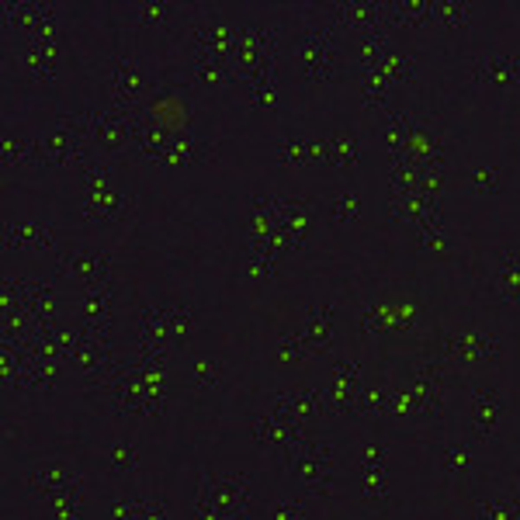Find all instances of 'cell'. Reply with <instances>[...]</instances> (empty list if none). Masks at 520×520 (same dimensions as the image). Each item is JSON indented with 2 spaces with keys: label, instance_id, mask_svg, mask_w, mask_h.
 Wrapping results in <instances>:
<instances>
[{
  "label": "cell",
  "instance_id": "cell-22",
  "mask_svg": "<svg viewBox=\"0 0 520 520\" xmlns=\"http://www.w3.org/2000/svg\"><path fill=\"white\" fill-rule=\"evenodd\" d=\"M413 59L409 56H402V52H385L375 66H371V74H378L382 81L389 83V81H409L413 77Z\"/></svg>",
  "mask_w": 520,
  "mask_h": 520
},
{
  "label": "cell",
  "instance_id": "cell-14",
  "mask_svg": "<svg viewBox=\"0 0 520 520\" xmlns=\"http://www.w3.org/2000/svg\"><path fill=\"white\" fill-rule=\"evenodd\" d=\"M493 291L500 295V302L520 306V253H510V250L500 253V268H496Z\"/></svg>",
  "mask_w": 520,
  "mask_h": 520
},
{
  "label": "cell",
  "instance_id": "cell-17",
  "mask_svg": "<svg viewBox=\"0 0 520 520\" xmlns=\"http://www.w3.org/2000/svg\"><path fill=\"white\" fill-rule=\"evenodd\" d=\"M4 167L14 170V167H42L39 163V139H21L18 132H7L4 136Z\"/></svg>",
  "mask_w": 520,
  "mask_h": 520
},
{
  "label": "cell",
  "instance_id": "cell-19",
  "mask_svg": "<svg viewBox=\"0 0 520 520\" xmlns=\"http://www.w3.org/2000/svg\"><path fill=\"white\" fill-rule=\"evenodd\" d=\"M302 337H306V344L313 347V351H322V347H330V340H333V309H316L306 326H302Z\"/></svg>",
  "mask_w": 520,
  "mask_h": 520
},
{
  "label": "cell",
  "instance_id": "cell-31",
  "mask_svg": "<svg viewBox=\"0 0 520 520\" xmlns=\"http://www.w3.org/2000/svg\"><path fill=\"white\" fill-rule=\"evenodd\" d=\"M278 351H281V358L284 361H302L309 351H313V347L306 344V337H302V333H284V337H281Z\"/></svg>",
  "mask_w": 520,
  "mask_h": 520
},
{
  "label": "cell",
  "instance_id": "cell-18",
  "mask_svg": "<svg viewBox=\"0 0 520 520\" xmlns=\"http://www.w3.org/2000/svg\"><path fill=\"white\" fill-rule=\"evenodd\" d=\"M322 146H326V163H337V167L358 163V139L351 132H344V128L333 132V136H326Z\"/></svg>",
  "mask_w": 520,
  "mask_h": 520
},
{
  "label": "cell",
  "instance_id": "cell-11",
  "mask_svg": "<svg viewBox=\"0 0 520 520\" xmlns=\"http://www.w3.org/2000/svg\"><path fill=\"white\" fill-rule=\"evenodd\" d=\"M500 416H503V402L496 392L489 389H476L472 392V440H485L496 427H500Z\"/></svg>",
  "mask_w": 520,
  "mask_h": 520
},
{
  "label": "cell",
  "instance_id": "cell-21",
  "mask_svg": "<svg viewBox=\"0 0 520 520\" xmlns=\"http://www.w3.org/2000/svg\"><path fill=\"white\" fill-rule=\"evenodd\" d=\"M476 520H520V500L514 493H500L493 500H482Z\"/></svg>",
  "mask_w": 520,
  "mask_h": 520
},
{
  "label": "cell",
  "instance_id": "cell-24",
  "mask_svg": "<svg viewBox=\"0 0 520 520\" xmlns=\"http://www.w3.org/2000/svg\"><path fill=\"white\" fill-rule=\"evenodd\" d=\"M191 382H195V389H222V382H226V364L222 361H198L195 364V371H191Z\"/></svg>",
  "mask_w": 520,
  "mask_h": 520
},
{
  "label": "cell",
  "instance_id": "cell-35",
  "mask_svg": "<svg viewBox=\"0 0 520 520\" xmlns=\"http://www.w3.org/2000/svg\"><path fill=\"white\" fill-rule=\"evenodd\" d=\"M271 520H302V503L299 500H278L271 507Z\"/></svg>",
  "mask_w": 520,
  "mask_h": 520
},
{
  "label": "cell",
  "instance_id": "cell-36",
  "mask_svg": "<svg viewBox=\"0 0 520 520\" xmlns=\"http://www.w3.org/2000/svg\"><path fill=\"white\" fill-rule=\"evenodd\" d=\"M496 181H500V170H493V167H472V184L479 191H493Z\"/></svg>",
  "mask_w": 520,
  "mask_h": 520
},
{
  "label": "cell",
  "instance_id": "cell-32",
  "mask_svg": "<svg viewBox=\"0 0 520 520\" xmlns=\"http://www.w3.org/2000/svg\"><path fill=\"white\" fill-rule=\"evenodd\" d=\"M385 472H368L361 476V493L371 500V503H385Z\"/></svg>",
  "mask_w": 520,
  "mask_h": 520
},
{
  "label": "cell",
  "instance_id": "cell-26",
  "mask_svg": "<svg viewBox=\"0 0 520 520\" xmlns=\"http://www.w3.org/2000/svg\"><path fill=\"white\" fill-rule=\"evenodd\" d=\"M108 465H112L115 472H136V465H139V451H136V444H128V440L112 444V447H108Z\"/></svg>",
  "mask_w": 520,
  "mask_h": 520
},
{
  "label": "cell",
  "instance_id": "cell-29",
  "mask_svg": "<svg viewBox=\"0 0 520 520\" xmlns=\"http://www.w3.org/2000/svg\"><path fill=\"white\" fill-rule=\"evenodd\" d=\"M385 462H389V447H385V444H371V447L358 458V472L361 476H368V472H385V469H389Z\"/></svg>",
  "mask_w": 520,
  "mask_h": 520
},
{
  "label": "cell",
  "instance_id": "cell-20",
  "mask_svg": "<svg viewBox=\"0 0 520 520\" xmlns=\"http://www.w3.org/2000/svg\"><path fill=\"white\" fill-rule=\"evenodd\" d=\"M438 462L444 465L447 476H462V472H469V462H472L469 444H465L462 438H447L438 447Z\"/></svg>",
  "mask_w": 520,
  "mask_h": 520
},
{
  "label": "cell",
  "instance_id": "cell-4",
  "mask_svg": "<svg viewBox=\"0 0 520 520\" xmlns=\"http://www.w3.org/2000/svg\"><path fill=\"white\" fill-rule=\"evenodd\" d=\"M444 358H451L462 368H479V364H489L500 354V344L482 333V330H462V333H447L444 337Z\"/></svg>",
  "mask_w": 520,
  "mask_h": 520
},
{
  "label": "cell",
  "instance_id": "cell-12",
  "mask_svg": "<svg viewBox=\"0 0 520 520\" xmlns=\"http://www.w3.org/2000/svg\"><path fill=\"white\" fill-rule=\"evenodd\" d=\"M330 28L322 32V28H313L309 32V39L302 45V63H306V74L313 77V81H322V77H330L333 74V59H330Z\"/></svg>",
  "mask_w": 520,
  "mask_h": 520
},
{
  "label": "cell",
  "instance_id": "cell-34",
  "mask_svg": "<svg viewBox=\"0 0 520 520\" xmlns=\"http://www.w3.org/2000/svg\"><path fill=\"white\" fill-rule=\"evenodd\" d=\"M358 205H361L358 195H351V191H344L340 198L333 201V215H337L340 222H351V219L358 215Z\"/></svg>",
  "mask_w": 520,
  "mask_h": 520
},
{
  "label": "cell",
  "instance_id": "cell-16",
  "mask_svg": "<svg viewBox=\"0 0 520 520\" xmlns=\"http://www.w3.org/2000/svg\"><path fill=\"white\" fill-rule=\"evenodd\" d=\"M81 322L94 326V330H108V322H112V288L108 284L87 288V299L81 306Z\"/></svg>",
  "mask_w": 520,
  "mask_h": 520
},
{
  "label": "cell",
  "instance_id": "cell-3",
  "mask_svg": "<svg viewBox=\"0 0 520 520\" xmlns=\"http://www.w3.org/2000/svg\"><path fill=\"white\" fill-rule=\"evenodd\" d=\"M132 115L136 112H125V108H115V105L108 112H83L87 139H94L108 153H119L125 146H132Z\"/></svg>",
  "mask_w": 520,
  "mask_h": 520
},
{
  "label": "cell",
  "instance_id": "cell-6",
  "mask_svg": "<svg viewBox=\"0 0 520 520\" xmlns=\"http://www.w3.org/2000/svg\"><path fill=\"white\" fill-rule=\"evenodd\" d=\"M108 87H112V101H115V108H125V112H132L136 105H139V97H143V77H139V70H136V63L128 59V56H115L112 59V66H108Z\"/></svg>",
  "mask_w": 520,
  "mask_h": 520
},
{
  "label": "cell",
  "instance_id": "cell-15",
  "mask_svg": "<svg viewBox=\"0 0 520 520\" xmlns=\"http://www.w3.org/2000/svg\"><path fill=\"white\" fill-rule=\"evenodd\" d=\"M52 243V226L39 219H25V222H11L7 226V246L11 250H42Z\"/></svg>",
  "mask_w": 520,
  "mask_h": 520
},
{
  "label": "cell",
  "instance_id": "cell-2",
  "mask_svg": "<svg viewBox=\"0 0 520 520\" xmlns=\"http://www.w3.org/2000/svg\"><path fill=\"white\" fill-rule=\"evenodd\" d=\"M291 476L302 482L309 493H330L333 485V465H330V447L320 440H302L295 451H288Z\"/></svg>",
  "mask_w": 520,
  "mask_h": 520
},
{
  "label": "cell",
  "instance_id": "cell-33",
  "mask_svg": "<svg viewBox=\"0 0 520 520\" xmlns=\"http://www.w3.org/2000/svg\"><path fill=\"white\" fill-rule=\"evenodd\" d=\"M434 14L447 18V25H462L469 18V4H462V0H440V4H434Z\"/></svg>",
  "mask_w": 520,
  "mask_h": 520
},
{
  "label": "cell",
  "instance_id": "cell-9",
  "mask_svg": "<svg viewBox=\"0 0 520 520\" xmlns=\"http://www.w3.org/2000/svg\"><path fill=\"white\" fill-rule=\"evenodd\" d=\"M59 268H63L66 275H77L87 288H90V284H108L112 257L101 253V250H74V253H63V257H59Z\"/></svg>",
  "mask_w": 520,
  "mask_h": 520
},
{
  "label": "cell",
  "instance_id": "cell-1",
  "mask_svg": "<svg viewBox=\"0 0 520 520\" xmlns=\"http://www.w3.org/2000/svg\"><path fill=\"white\" fill-rule=\"evenodd\" d=\"M195 520H250V479L246 476H201Z\"/></svg>",
  "mask_w": 520,
  "mask_h": 520
},
{
  "label": "cell",
  "instance_id": "cell-5",
  "mask_svg": "<svg viewBox=\"0 0 520 520\" xmlns=\"http://www.w3.org/2000/svg\"><path fill=\"white\" fill-rule=\"evenodd\" d=\"M81 205L83 215L94 219V222H119V219H125L132 212V198L121 188H115V184L81 191Z\"/></svg>",
  "mask_w": 520,
  "mask_h": 520
},
{
  "label": "cell",
  "instance_id": "cell-13",
  "mask_svg": "<svg viewBox=\"0 0 520 520\" xmlns=\"http://www.w3.org/2000/svg\"><path fill=\"white\" fill-rule=\"evenodd\" d=\"M74 482H81V479H77L63 462H52V465H45V469H39V472L28 476V489H32L35 496H42V500H52L56 493L70 489Z\"/></svg>",
  "mask_w": 520,
  "mask_h": 520
},
{
  "label": "cell",
  "instance_id": "cell-10",
  "mask_svg": "<svg viewBox=\"0 0 520 520\" xmlns=\"http://www.w3.org/2000/svg\"><path fill=\"white\" fill-rule=\"evenodd\" d=\"M413 413H423V416H434L440 409V364L438 361H423L413 385Z\"/></svg>",
  "mask_w": 520,
  "mask_h": 520
},
{
  "label": "cell",
  "instance_id": "cell-27",
  "mask_svg": "<svg viewBox=\"0 0 520 520\" xmlns=\"http://www.w3.org/2000/svg\"><path fill=\"white\" fill-rule=\"evenodd\" d=\"M281 160L284 163H309L313 160V139L288 136V139L281 143Z\"/></svg>",
  "mask_w": 520,
  "mask_h": 520
},
{
  "label": "cell",
  "instance_id": "cell-25",
  "mask_svg": "<svg viewBox=\"0 0 520 520\" xmlns=\"http://www.w3.org/2000/svg\"><path fill=\"white\" fill-rule=\"evenodd\" d=\"M49 507L56 510V517L59 520H81V482H74L70 489L56 493V496L49 500Z\"/></svg>",
  "mask_w": 520,
  "mask_h": 520
},
{
  "label": "cell",
  "instance_id": "cell-28",
  "mask_svg": "<svg viewBox=\"0 0 520 520\" xmlns=\"http://www.w3.org/2000/svg\"><path fill=\"white\" fill-rule=\"evenodd\" d=\"M195 322H198V313H195V309L174 306V309H170V337H174V340H184V337L195 330Z\"/></svg>",
  "mask_w": 520,
  "mask_h": 520
},
{
  "label": "cell",
  "instance_id": "cell-7",
  "mask_svg": "<svg viewBox=\"0 0 520 520\" xmlns=\"http://www.w3.org/2000/svg\"><path fill=\"white\" fill-rule=\"evenodd\" d=\"M59 35H28L25 42V52H21V63H25V74L32 81H52L56 77V63H59Z\"/></svg>",
  "mask_w": 520,
  "mask_h": 520
},
{
  "label": "cell",
  "instance_id": "cell-23",
  "mask_svg": "<svg viewBox=\"0 0 520 520\" xmlns=\"http://www.w3.org/2000/svg\"><path fill=\"white\" fill-rule=\"evenodd\" d=\"M212 153V146H205L198 139H181V136H174L170 139V150H167V160L163 163H195V160H205Z\"/></svg>",
  "mask_w": 520,
  "mask_h": 520
},
{
  "label": "cell",
  "instance_id": "cell-30",
  "mask_svg": "<svg viewBox=\"0 0 520 520\" xmlns=\"http://www.w3.org/2000/svg\"><path fill=\"white\" fill-rule=\"evenodd\" d=\"M170 11H174L170 0H143V4H139V18H143V25H163Z\"/></svg>",
  "mask_w": 520,
  "mask_h": 520
},
{
  "label": "cell",
  "instance_id": "cell-8",
  "mask_svg": "<svg viewBox=\"0 0 520 520\" xmlns=\"http://www.w3.org/2000/svg\"><path fill=\"white\" fill-rule=\"evenodd\" d=\"M253 438L260 444H275V447H284V451H295L306 440V423H299L291 416H281V413L271 409L253 423Z\"/></svg>",
  "mask_w": 520,
  "mask_h": 520
}]
</instances>
